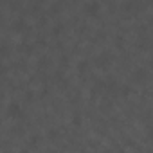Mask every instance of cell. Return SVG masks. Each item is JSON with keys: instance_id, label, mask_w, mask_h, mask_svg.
<instances>
[{"instance_id": "9", "label": "cell", "mask_w": 153, "mask_h": 153, "mask_svg": "<svg viewBox=\"0 0 153 153\" xmlns=\"http://www.w3.org/2000/svg\"><path fill=\"white\" fill-rule=\"evenodd\" d=\"M121 94H123V97H128V96L131 94V88H130L128 85H123V87H121Z\"/></svg>"}, {"instance_id": "2", "label": "cell", "mask_w": 153, "mask_h": 153, "mask_svg": "<svg viewBox=\"0 0 153 153\" xmlns=\"http://www.w3.org/2000/svg\"><path fill=\"white\" fill-rule=\"evenodd\" d=\"M85 13H87V16H92V18H96L97 15H99V11H101V4L97 2V0H90V2H87L85 4Z\"/></svg>"}, {"instance_id": "3", "label": "cell", "mask_w": 153, "mask_h": 153, "mask_svg": "<svg viewBox=\"0 0 153 153\" xmlns=\"http://www.w3.org/2000/svg\"><path fill=\"white\" fill-rule=\"evenodd\" d=\"M7 117H11V119H20V117H24L22 106H20L18 103H9V105H7Z\"/></svg>"}, {"instance_id": "11", "label": "cell", "mask_w": 153, "mask_h": 153, "mask_svg": "<svg viewBox=\"0 0 153 153\" xmlns=\"http://www.w3.org/2000/svg\"><path fill=\"white\" fill-rule=\"evenodd\" d=\"M56 137H59V131H58V130H54V128H52V130H49V139H51V140H56Z\"/></svg>"}, {"instance_id": "12", "label": "cell", "mask_w": 153, "mask_h": 153, "mask_svg": "<svg viewBox=\"0 0 153 153\" xmlns=\"http://www.w3.org/2000/svg\"><path fill=\"white\" fill-rule=\"evenodd\" d=\"M146 135H148V139H149V140H153V126H148Z\"/></svg>"}, {"instance_id": "13", "label": "cell", "mask_w": 153, "mask_h": 153, "mask_svg": "<svg viewBox=\"0 0 153 153\" xmlns=\"http://www.w3.org/2000/svg\"><path fill=\"white\" fill-rule=\"evenodd\" d=\"M61 29H63L61 25H56V27L52 29V33H54V34H59V33H61Z\"/></svg>"}, {"instance_id": "1", "label": "cell", "mask_w": 153, "mask_h": 153, "mask_svg": "<svg viewBox=\"0 0 153 153\" xmlns=\"http://www.w3.org/2000/svg\"><path fill=\"white\" fill-rule=\"evenodd\" d=\"M112 61H114V56H112L108 51H105V52H101V54L96 58V67L101 68V70H106V68H110Z\"/></svg>"}, {"instance_id": "8", "label": "cell", "mask_w": 153, "mask_h": 153, "mask_svg": "<svg viewBox=\"0 0 153 153\" xmlns=\"http://www.w3.org/2000/svg\"><path fill=\"white\" fill-rule=\"evenodd\" d=\"M70 121H72V124H74V126H81V123H83V119H81V115H79V114H74Z\"/></svg>"}, {"instance_id": "7", "label": "cell", "mask_w": 153, "mask_h": 153, "mask_svg": "<svg viewBox=\"0 0 153 153\" xmlns=\"http://www.w3.org/2000/svg\"><path fill=\"white\" fill-rule=\"evenodd\" d=\"M38 144H40V137H38V135H33V137H31V140L27 142V146H29L31 149L38 148Z\"/></svg>"}, {"instance_id": "10", "label": "cell", "mask_w": 153, "mask_h": 153, "mask_svg": "<svg viewBox=\"0 0 153 153\" xmlns=\"http://www.w3.org/2000/svg\"><path fill=\"white\" fill-rule=\"evenodd\" d=\"M110 106H112V101H108V99H105V101L101 103V108H103V112H108V110H110Z\"/></svg>"}, {"instance_id": "4", "label": "cell", "mask_w": 153, "mask_h": 153, "mask_svg": "<svg viewBox=\"0 0 153 153\" xmlns=\"http://www.w3.org/2000/svg\"><path fill=\"white\" fill-rule=\"evenodd\" d=\"M131 79H133L135 83H144V81L148 79V70H146L144 67H137V68L131 72Z\"/></svg>"}, {"instance_id": "5", "label": "cell", "mask_w": 153, "mask_h": 153, "mask_svg": "<svg viewBox=\"0 0 153 153\" xmlns=\"http://www.w3.org/2000/svg\"><path fill=\"white\" fill-rule=\"evenodd\" d=\"M11 27H13V31H15V33H24V31L27 29V24H25V20H24V18H18V20H15V22H13V25H11Z\"/></svg>"}, {"instance_id": "6", "label": "cell", "mask_w": 153, "mask_h": 153, "mask_svg": "<svg viewBox=\"0 0 153 153\" xmlns=\"http://www.w3.org/2000/svg\"><path fill=\"white\" fill-rule=\"evenodd\" d=\"M88 68H90V67H88V61H87V59H83V61L78 63V74H79V76H85V74L88 72Z\"/></svg>"}]
</instances>
